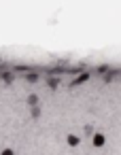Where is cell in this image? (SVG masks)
Instances as JSON below:
<instances>
[{
  "label": "cell",
  "instance_id": "cell-1",
  "mask_svg": "<svg viewBox=\"0 0 121 155\" xmlns=\"http://www.w3.org/2000/svg\"><path fill=\"white\" fill-rule=\"evenodd\" d=\"M104 140H106V138H104V134H93V144H96V147H102V144H104Z\"/></svg>",
  "mask_w": 121,
  "mask_h": 155
},
{
  "label": "cell",
  "instance_id": "cell-2",
  "mask_svg": "<svg viewBox=\"0 0 121 155\" xmlns=\"http://www.w3.org/2000/svg\"><path fill=\"white\" fill-rule=\"evenodd\" d=\"M87 79H89V72H83L79 79H74V83H72V85H81V83H83V81H87Z\"/></svg>",
  "mask_w": 121,
  "mask_h": 155
},
{
  "label": "cell",
  "instance_id": "cell-3",
  "mask_svg": "<svg viewBox=\"0 0 121 155\" xmlns=\"http://www.w3.org/2000/svg\"><path fill=\"white\" fill-rule=\"evenodd\" d=\"M68 144H72V147L79 144V138H77V136H68Z\"/></svg>",
  "mask_w": 121,
  "mask_h": 155
},
{
  "label": "cell",
  "instance_id": "cell-4",
  "mask_svg": "<svg viewBox=\"0 0 121 155\" xmlns=\"http://www.w3.org/2000/svg\"><path fill=\"white\" fill-rule=\"evenodd\" d=\"M0 155H13V151H11V149H5V151L0 153Z\"/></svg>",
  "mask_w": 121,
  "mask_h": 155
}]
</instances>
